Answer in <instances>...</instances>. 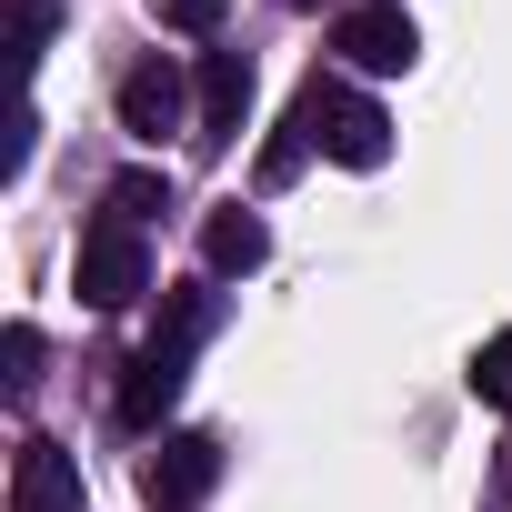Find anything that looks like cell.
<instances>
[{"instance_id":"1","label":"cell","mask_w":512,"mask_h":512,"mask_svg":"<svg viewBox=\"0 0 512 512\" xmlns=\"http://www.w3.org/2000/svg\"><path fill=\"white\" fill-rule=\"evenodd\" d=\"M201 332H211V292H171L161 302V332L121 362V392H111V412L131 422V432H151L171 402H181V382H191V352H201Z\"/></svg>"},{"instance_id":"2","label":"cell","mask_w":512,"mask_h":512,"mask_svg":"<svg viewBox=\"0 0 512 512\" xmlns=\"http://www.w3.org/2000/svg\"><path fill=\"white\" fill-rule=\"evenodd\" d=\"M292 121H302V131H312L342 171H382V151H392V121H382L362 91H342V81H302Z\"/></svg>"},{"instance_id":"3","label":"cell","mask_w":512,"mask_h":512,"mask_svg":"<svg viewBox=\"0 0 512 512\" xmlns=\"http://www.w3.org/2000/svg\"><path fill=\"white\" fill-rule=\"evenodd\" d=\"M141 292H151V251H141V221L101 211V221L81 231V302H91V312H131Z\"/></svg>"},{"instance_id":"4","label":"cell","mask_w":512,"mask_h":512,"mask_svg":"<svg viewBox=\"0 0 512 512\" xmlns=\"http://www.w3.org/2000/svg\"><path fill=\"white\" fill-rule=\"evenodd\" d=\"M221 482V442L211 432H161V452L141 462V502L151 512H201Z\"/></svg>"},{"instance_id":"5","label":"cell","mask_w":512,"mask_h":512,"mask_svg":"<svg viewBox=\"0 0 512 512\" xmlns=\"http://www.w3.org/2000/svg\"><path fill=\"white\" fill-rule=\"evenodd\" d=\"M332 51H342L352 71L392 81V71H412V61H422V31H412V11H402V0H362V11H342Z\"/></svg>"},{"instance_id":"6","label":"cell","mask_w":512,"mask_h":512,"mask_svg":"<svg viewBox=\"0 0 512 512\" xmlns=\"http://www.w3.org/2000/svg\"><path fill=\"white\" fill-rule=\"evenodd\" d=\"M11 512H81V462L31 432L21 462H11Z\"/></svg>"},{"instance_id":"7","label":"cell","mask_w":512,"mask_h":512,"mask_svg":"<svg viewBox=\"0 0 512 512\" xmlns=\"http://www.w3.org/2000/svg\"><path fill=\"white\" fill-rule=\"evenodd\" d=\"M191 101H201V141L221 151V141L241 131V111H251V61H241V51H201V91H191Z\"/></svg>"},{"instance_id":"8","label":"cell","mask_w":512,"mask_h":512,"mask_svg":"<svg viewBox=\"0 0 512 512\" xmlns=\"http://www.w3.org/2000/svg\"><path fill=\"white\" fill-rule=\"evenodd\" d=\"M121 131H141V141L181 131V71L171 61H131L121 71Z\"/></svg>"},{"instance_id":"9","label":"cell","mask_w":512,"mask_h":512,"mask_svg":"<svg viewBox=\"0 0 512 512\" xmlns=\"http://www.w3.org/2000/svg\"><path fill=\"white\" fill-rule=\"evenodd\" d=\"M201 262H211V272H262V262H272L262 211H241V201H231V211H211V221H201Z\"/></svg>"},{"instance_id":"10","label":"cell","mask_w":512,"mask_h":512,"mask_svg":"<svg viewBox=\"0 0 512 512\" xmlns=\"http://www.w3.org/2000/svg\"><path fill=\"white\" fill-rule=\"evenodd\" d=\"M0 392H11V402H31V392H41V332H31V322L0 332Z\"/></svg>"},{"instance_id":"11","label":"cell","mask_w":512,"mask_h":512,"mask_svg":"<svg viewBox=\"0 0 512 512\" xmlns=\"http://www.w3.org/2000/svg\"><path fill=\"white\" fill-rule=\"evenodd\" d=\"M101 211H121V221H151V211H171V181H161V171H121V181L101 191Z\"/></svg>"},{"instance_id":"12","label":"cell","mask_w":512,"mask_h":512,"mask_svg":"<svg viewBox=\"0 0 512 512\" xmlns=\"http://www.w3.org/2000/svg\"><path fill=\"white\" fill-rule=\"evenodd\" d=\"M472 402H492V412H512V332H492V342L472 352Z\"/></svg>"},{"instance_id":"13","label":"cell","mask_w":512,"mask_h":512,"mask_svg":"<svg viewBox=\"0 0 512 512\" xmlns=\"http://www.w3.org/2000/svg\"><path fill=\"white\" fill-rule=\"evenodd\" d=\"M51 31H61V0H21V71H41Z\"/></svg>"},{"instance_id":"14","label":"cell","mask_w":512,"mask_h":512,"mask_svg":"<svg viewBox=\"0 0 512 512\" xmlns=\"http://www.w3.org/2000/svg\"><path fill=\"white\" fill-rule=\"evenodd\" d=\"M221 11H231V0H161L171 31H221Z\"/></svg>"},{"instance_id":"15","label":"cell","mask_w":512,"mask_h":512,"mask_svg":"<svg viewBox=\"0 0 512 512\" xmlns=\"http://www.w3.org/2000/svg\"><path fill=\"white\" fill-rule=\"evenodd\" d=\"M292 11H322V0H292Z\"/></svg>"}]
</instances>
